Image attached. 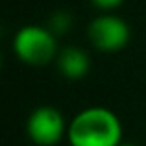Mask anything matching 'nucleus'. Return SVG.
I'll list each match as a JSON object with an SVG mask.
<instances>
[{
  "label": "nucleus",
  "mask_w": 146,
  "mask_h": 146,
  "mask_svg": "<svg viewBox=\"0 0 146 146\" xmlns=\"http://www.w3.org/2000/svg\"><path fill=\"white\" fill-rule=\"evenodd\" d=\"M89 41L100 52H118L129 43L131 30L122 17L113 13H102L89 24Z\"/></svg>",
  "instance_id": "20e7f679"
},
{
  "label": "nucleus",
  "mask_w": 146,
  "mask_h": 146,
  "mask_svg": "<svg viewBox=\"0 0 146 146\" xmlns=\"http://www.w3.org/2000/svg\"><path fill=\"white\" fill-rule=\"evenodd\" d=\"M67 141L70 146H118L122 143V122L107 107H85L68 122Z\"/></svg>",
  "instance_id": "f257e3e1"
},
{
  "label": "nucleus",
  "mask_w": 146,
  "mask_h": 146,
  "mask_svg": "<svg viewBox=\"0 0 146 146\" xmlns=\"http://www.w3.org/2000/svg\"><path fill=\"white\" fill-rule=\"evenodd\" d=\"M67 128L68 124L61 111L52 106H39L26 120V133L37 146H56L63 137H67Z\"/></svg>",
  "instance_id": "7ed1b4c3"
},
{
  "label": "nucleus",
  "mask_w": 146,
  "mask_h": 146,
  "mask_svg": "<svg viewBox=\"0 0 146 146\" xmlns=\"http://www.w3.org/2000/svg\"><path fill=\"white\" fill-rule=\"evenodd\" d=\"M13 52L22 63L43 67L57 57V35L48 26L28 24L22 26L13 39Z\"/></svg>",
  "instance_id": "f03ea898"
},
{
  "label": "nucleus",
  "mask_w": 146,
  "mask_h": 146,
  "mask_svg": "<svg viewBox=\"0 0 146 146\" xmlns=\"http://www.w3.org/2000/svg\"><path fill=\"white\" fill-rule=\"evenodd\" d=\"M91 2L102 11H111V9H117L118 6H122L124 0H91Z\"/></svg>",
  "instance_id": "0eeeda50"
},
{
  "label": "nucleus",
  "mask_w": 146,
  "mask_h": 146,
  "mask_svg": "<svg viewBox=\"0 0 146 146\" xmlns=\"http://www.w3.org/2000/svg\"><path fill=\"white\" fill-rule=\"evenodd\" d=\"M57 70L67 80H82L91 70L89 54L80 46H65L59 50L56 57Z\"/></svg>",
  "instance_id": "39448f33"
},
{
  "label": "nucleus",
  "mask_w": 146,
  "mask_h": 146,
  "mask_svg": "<svg viewBox=\"0 0 146 146\" xmlns=\"http://www.w3.org/2000/svg\"><path fill=\"white\" fill-rule=\"evenodd\" d=\"M118 146H137V144H131V143H120Z\"/></svg>",
  "instance_id": "6e6552de"
},
{
  "label": "nucleus",
  "mask_w": 146,
  "mask_h": 146,
  "mask_svg": "<svg viewBox=\"0 0 146 146\" xmlns=\"http://www.w3.org/2000/svg\"><path fill=\"white\" fill-rule=\"evenodd\" d=\"M70 26H72V15L68 13V11H65V9L56 11V13L50 17V21H48V28L52 30L56 35L67 33L68 30H70Z\"/></svg>",
  "instance_id": "423d86ee"
}]
</instances>
